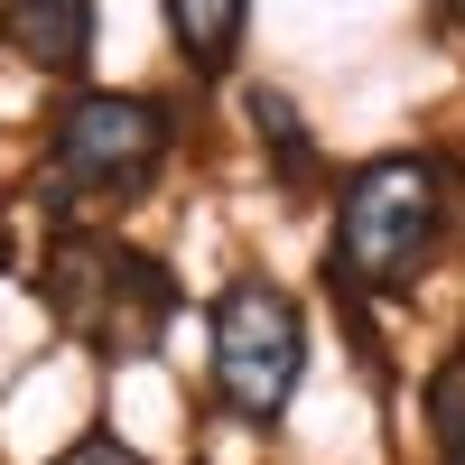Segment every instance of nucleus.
I'll use <instances>...</instances> for the list:
<instances>
[{"instance_id":"nucleus-1","label":"nucleus","mask_w":465,"mask_h":465,"mask_svg":"<svg viewBox=\"0 0 465 465\" xmlns=\"http://www.w3.org/2000/svg\"><path fill=\"white\" fill-rule=\"evenodd\" d=\"M438 242H447V177H438V159L401 149V159H372L363 177H344L326 270L344 298H391L438 261Z\"/></svg>"},{"instance_id":"nucleus-2","label":"nucleus","mask_w":465,"mask_h":465,"mask_svg":"<svg viewBox=\"0 0 465 465\" xmlns=\"http://www.w3.org/2000/svg\"><path fill=\"white\" fill-rule=\"evenodd\" d=\"M298 372H307V317H298V298L270 289V280H232L214 298V391L242 410L252 429H270V419L289 410Z\"/></svg>"},{"instance_id":"nucleus-3","label":"nucleus","mask_w":465,"mask_h":465,"mask_svg":"<svg viewBox=\"0 0 465 465\" xmlns=\"http://www.w3.org/2000/svg\"><path fill=\"white\" fill-rule=\"evenodd\" d=\"M168 159V103L149 94H74L56 122V186L74 196H140Z\"/></svg>"},{"instance_id":"nucleus-4","label":"nucleus","mask_w":465,"mask_h":465,"mask_svg":"<svg viewBox=\"0 0 465 465\" xmlns=\"http://www.w3.org/2000/svg\"><path fill=\"white\" fill-rule=\"evenodd\" d=\"M56 317L103 335L112 354H149L168 335V270L140 261V252H103V242H74L56 261Z\"/></svg>"},{"instance_id":"nucleus-5","label":"nucleus","mask_w":465,"mask_h":465,"mask_svg":"<svg viewBox=\"0 0 465 465\" xmlns=\"http://www.w3.org/2000/svg\"><path fill=\"white\" fill-rule=\"evenodd\" d=\"M0 28L37 74H84L94 65V0H0Z\"/></svg>"},{"instance_id":"nucleus-6","label":"nucleus","mask_w":465,"mask_h":465,"mask_svg":"<svg viewBox=\"0 0 465 465\" xmlns=\"http://www.w3.org/2000/svg\"><path fill=\"white\" fill-rule=\"evenodd\" d=\"M168 37L196 74H223L242 47V0H168Z\"/></svg>"},{"instance_id":"nucleus-7","label":"nucleus","mask_w":465,"mask_h":465,"mask_svg":"<svg viewBox=\"0 0 465 465\" xmlns=\"http://www.w3.org/2000/svg\"><path fill=\"white\" fill-rule=\"evenodd\" d=\"M429 429H438V456L465 465V354L438 372V391H429Z\"/></svg>"},{"instance_id":"nucleus-8","label":"nucleus","mask_w":465,"mask_h":465,"mask_svg":"<svg viewBox=\"0 0 465 465\" xmlns=\"http://www.w3.org/2000/svg\"><path fill=\"white\" fill-rule=\"evenodd\" d=\"M56 465H149V456H131V447L112 438V429H94V438H74V447H65Z\"/></svg>"},{"instance_id":"nucleus-9","label":"nucleus","mask_w":465,"mask_h":465,"mask_svg":"<svg viewBox=\"0 0 465 465\" xmlns=\"http://www.w3.org/2000/svg\"><path fill=\"white\" fill-rule=\"evenodd\" d=\"M447 10H456V19H465V0H447Z\"/></svg>"}]
</instances>
